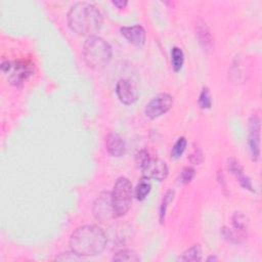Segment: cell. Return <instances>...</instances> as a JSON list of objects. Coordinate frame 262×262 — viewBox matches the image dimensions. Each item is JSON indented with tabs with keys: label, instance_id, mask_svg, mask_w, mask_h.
Here are the masks:
<instances>
[{
	"label": "cell",
	"instance_id": "obj_1",
	"mask_svg": "<svg viewBox=\"0 0 262 262\" xmlns=\"http://www.w3.org/2000/svg\"><path fill=\"white\" fill-rule=\"evenodd\" d=\"M107 238L104 231L93 224L78 227L70 237L71 250L82 257L97 256L106 247Z\"/></svg>",
	"mask_w": 262,
	"mask_h": 262
},
{
	"label": "cell",
	"instance_id": "obj_9",
	"mask_svg": "<svg viewBox=\"0 0 262 262\" xmlns=\"http://www.w3.org/2000/svg\"><path fill=\"white\" fill-rule=\"evenodd\" d=\"M260 131L261 121L258 115H252L249 119L248 144L252 161L257 162L260 158Z\"/></svg>",
	"mask_w": 262,
	"mask_h": 262
},
{
	"label": "cell",
	"instance_id": "obj_15",
	"mask_svg": "<svg viewBox=\"0 0 262 262\" xmlns=\"http://www.w3.org/2000/svg\"><path fill=\"white\" fill-rule=\"evenodd\" d=\"M195 35L198 37L200 45L205 50H210L213 46V37L208 25L203 20L199 19L195 25Z\"/></svg>",
	"mask_w": 262,
	"mask_h": 262
},
{
	"label": "cell",
	"instance_id": "obj_11",
	"mask_svg": "<svg viewBox=\"0 0 262 262\" xmlns=\"http://www.w3.org/2000/svg\"><path fill=\"white\" fill-rule=\"evenodd\" d=\"M116 93L119 100L124 104H132L138 98L135 85L128 79H120L116 85Z\"/></svg>",
	"mask_w": 262,
	"mask_h": 262
},
{
	"label": "cell",
	"instance_id": "obj_13",
	"mask_svg": "<svg viewBox=\"0 0 262 262\" xmlns=\"http://www.w3.org/2000/svg\"><path fill=\"white\" fill-rule=\"evenodd\" d=\"M105 146L108 154L113 157L119 158L126 152V145L122 137L115 133L111 132L105 137Z\"/></svg>",
	"mask_w": 262,
	"mask_h": 262
},
{
	"label": "cell",
	"instance_id": "obj_28",
	"mask_svg": "<svg viewBox=\"0 0 262 262\" xmlns=\"http://www.w3.org/2000/svg\"><path fill=\"white\" fill-rule=\"evenodd\" d=\"M218 260V258L216 257V256H210L208 259H207V261H217Z\"/></svg>",
	"mask_w": 262,
	"mask_h": 262
},
{
	"label": "cell",
	"instance_id": "obj_5",
	"mask_svg": "<svg viewBox=\"0 0 262 262\" xmlns=\"http://www.w3.org/2000/svg\"><path fill=\"white\" fill-rule=\"evenodd\" d=\"M112 205L116 217L124 216L130 209L133 196V187L126 177H119L111 192Z\"/></svg>",
	"mask_w": 262,
	"mask_h": 262
},
{
	"label": "cell",
	"instance_id": "obj_27",
	"mask_svg": "<svg viewBox=\"0 0 262 262\" xmlns=\"http://www.w3.org/2000/svg\"><path fill=\"white\" fill-rule=\"evenodd\" d=\"M113 5L116 6L117 8L119 9H122L124 8L126 5H127V1H123V0H116V1H112Z\"/></svg>",
	"mask_w": 262,
	"mask_h": 262
},
{
	"label": "cell",
	"instance_id": "obj_6",
	"mask_svg": "<svg viewBox=\"0 0 262 262\" xmlns=\"http://www.w3.org/2000/svg\"><path fill=\"white\" fill-rule=\"evenodd\" d=\"M248 225V218L243 213L235 212L232 216V228L224 226L222 228V234L230 243H243L247 236Z\"/></svg>",
	"mask_w": 262,
	"mask_h": 262
},
{
	"label": "cell",
	"instance_id": "obj_22",
	"mask_svg": "<svg viewBox=\"0 0 262 262\" xmlns=\"http://www.w3.org/2000/svg\"><path fill=\"white\" fill-rule=\"evenodd\" d=\"M186 145H187V141H186V138L181 136L179 137L176 142L174 143L173 147H172V150H171V158L173 159H178L182 156V154L184 152L185 148H186Z\"/></svg>",
	"mask_w": 262,
	"mask_h": 262
},
{
	"label": "cell",
	"instance_id": "obj_4",
	"mask_svg": "<svg viewBox=\"0 0 262 262\" xmlns=\"http://www.w3.org/2000/svg\"><path fill=\"white\" fill-rule=\"evenodd\" d=\"M1 71L8 82L15 86H23L34 75V63L30 59L6 60L1 63Z\"/></svg>",
	"mask_w": 262,
	"mask_h": 262
},
{
	"label": "cell",
	"instance_id": "obj_7",
	"mask_svg": "<svg viewBox=\"0 0 262 262\" xmlns=\"http://www.w3.org/2000/svg\"><path fill=\"white\" fill-rule=\"evenodd\" d=\"M173 104V97L168 93H160L152 97L145 105L144 114L147 118L154 120L166 114Z\"/></svg>",
	"mask_w": 262,
	"mask_h": 262
},
{
	"label": "cell",
	"instance_id": "obj_19",
	"mask_svg": "<svg viewBox=\"0 0 262 262\" xmlns=\"http://www.w3.org/2000/svg\"><path fill=\"white\" fill-rule=\"evenodd\" d=\"M174 194H175V191H174L173 189H169V190L166 191V193H165L164 196H163V200H162V203H161V206H160V213H159L160 222H161V223H163L164 220H165L167 208H168L169 204L173 201Z\"/></svg>",
	"mask_w": 262,
	"mask_h": 262
},
{
	"label": "cell",
	"instance_id": "obj_8",
	"mask_svg": "<svg viewBox=\"0 0 262 262\" xmlns=\"http://www.w3.org/2000/svg\"><path fill=\"white\" fill-rule=\"evenodd\" d=\"M93 216L100 222H106L110 219L116 217L112 205L111 192L102 191L96 198L92 207Z\"/></svg>",
	"mask_w": 262,
	"mask_h": 262
},
{
	"label": "cell",
	"instance_id": "obj_18",
	"mask_svg": "<svg viewBox=\"0 0 262 262\" xmlns=\"http://www.w3.org/2000/svg\"><path fill=\"white\" fill-rule=\"evenodd\" d=\"M150 189H151V185L148 179L143 178L137 183L134 190V194L138 201H143L147 196V194L150 192Z\"/></svg>",
	"mask_w": 262,
	"mask_h": 262
},
{
	"label": "cell",
	"instance_id": "obj_14",
	"mask_svg": "<svg viewBox=\"0 0 262 262\" xmlns=\"http://www.w3.org/2000/svg\"><path fill=\"white\" fill-rule=\"evenodd\" d=\"M228 170L230 171V173L232 175L235 176V178L237 179V181L239 182L242 187H244L245 189H248L250 191H255V189L253 188L251 179L244 173L243 167L236 160L230 159L228 161Z\"/></svg>",
	"mask_w": 262,
	"mask_h": 262
},
{
	"label": "cell",
	"instance_id": "obj_17",
	"mask_svg": "<svg viewBox=\"0 0 262 262\" xmlns=\"http://www.w3.org/2000/svg\"><path fill=\"white\" fill-rule=\"evenodd\" d=\"M184 62V54L181 48L174 46L171 50V64L174 72H179Z\"/></svg>",
	"mask_w": 262,
	"mask_h": 262
},
{
	"label": "cell",
	"instance_id": "obj_16",
	"mask_svg": "<svg viewBox=\"0 0 262 262\" xmlns=\"http://www.w3.org/2000/svg\"><path fill=\"white\" fill-rule=\"evenodd\" d=\"M202 260V249L199 244L192 245L190 248L186 249L179 257L178 261H193L198 262Z\"/></svg>",
	"mask_w": 262,
	"mask_h": 262
},
{
	"label": "cell",
	"instance_id": "obj_20",
	"mask_svg": "<svg viewBox=\"0 0 262 262\" xmlns=\"http://www.w3.org/2000/svg\"><path fill=\"white\" fill-rule=\"evenodd\" d=\"M114 261H139V256L133 250H121L113 257Z\"/></svg>",
	"mask_w": 262,
	"mask_h": 262
},
{
	"label": "cell",
	"instance_id": "obj_25",
	"mask_svg": "<svg viewBox=\"0 0 262 262\" xmlns=\"http://www.w3.org/2000/svg\"><path fill=\"white\" fill-rule=\"evenodd\" d=\"M149 152L146 150V149H141L139 150L136 156H135V163H136V166L137 168L140 169V167L148 160L149 158Z\"/></svg>",
	"mask_w": 262,
	"mask_h": 262
},
{
	"label": "cell",
	"instance_id": "obj_3",
	"mask_svg": "<svg viewBox=\"0 0 262 262\" xmlns=\"http://www.w3.org/2000/svg\"><path fill=\"white\" fill-rule=\"evenodd\" d=\"M83 57L89 68L101 70L112 58V47L103 38L90 36L84 43Z\"/></svg>",
	"mask_w": 262,
	"mask_h": 262
},
{
	"label": "cell",
	"instance_id": "obj_2",
	"mask_svg": "<svg viewBox=\"0 0 262 262\" xmlns=\"http://www.w3.org/2000/svg\"><path fill=\"white\" fill-rule=\"evenodd\" d=\"M70 29L82 36H94L102 25V14L89 2H77L68 12Z\"/></svg>",
	"mask_w": 262,
	"mask_h": 262
},
{
	"label": "cell",
	"instance_id": "obj_12",
	"mask_svg": "<svg viewBox=\"0 0 262 262\" xmlns=\"http://www.w3.org/2000/svg\"><path fill=\"white\" fill-rule=\"evenodd\" d=\"M122 36H124L131 44L135 46H142L146 40L145 30L139 26H131V27H122L120 29Z\"/></svg>",
	"mask_w": 262,
	"mask_h": 262
},
{
	"label": "cell",
	"instance_id": "obj_26",
	"mask_svg": "<svg viewBox=\"0 0 262 262\" xmlns=\"http://www.w3.org/2000/svg\"><path fill=\"white\" fill-rule=\"evenodd\" d=\"M203 160H204V156H203V152H202L201 148L195 147L189 156V162L191 164H196L198 165V164L202 163Z\"/></svg>",
	"mask_w": 262,
	"mask_h": 262
},
{
	"label": "cell",
	"instance_id": "obj_10",
	"mask_svg": "<svg viewBox=\"0 0 262 262\" xmlns=\"http://www.w3.org/2000/svg\"><path fill=\"white\" fill-rule=\"evenodd\" d=\"M143 178L154 179L158 181H163L167 178L169 170L167 164L156 158L149 157L148 160L140 167Z\"/></svg>",
	"mask_w": 262,
	"mask_h": 262
},
{
	"label": "cell",
	"instance_id": "obj_23",
	"mask_svg": "<svg viewBox=\"0 0 262 262\" xmlns=\"http://www.w3.org/2000/svg\"><path fill=\"white\" fill-rule=\"evenodd\" d=\"M194 175H195L194 169H193L192 167L186 166V167H184V168L181 170V172H180V175H179V182H180L181 184H187V183H189V182L193 179Z\"/></svg>",
	"mask_w": 262,
	"mask_h": 262
},
{
	"label": "cell",
	"instance_id": "obj_24",
	"mask_svg": "<svg viewBox=\"0 0 262 262\" xmlns=\"http://www.w3.org/2000/svg\"><path fill=\"white\" fill-rule=\"evenodd\" d=\"M83 259L82 256L78 255L76 252L74 251H70V252H64V253H60L58 256L55 257L56 261H81Z\"/></svg>",
	"mask_w": 262,
	"mask_h": 262
},
{
	"label": "cell",
	"instance_id": "obj_21",
	"mask_svg": "<svg viewBox=\"0 0 262 262\" xmlns=\"http://www.w3.org/2000/svg\"><path fill=\"white\" fill-rule=\"evenodd\" d=\"M198 103L202 110H208L212 106V97L208 87H204L199 95Z\"/></svg>",
	"mask_w": 262,
	"mask_h": 262
}]
</instances>
